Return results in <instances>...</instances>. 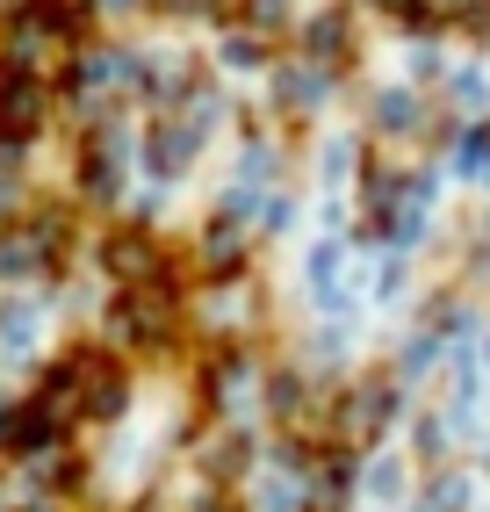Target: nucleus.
Returning <instances> with one entry per match:
<instances>
[{
	"label": "nucleus",
	"mask_w": 490,
	"mask_h": 512,
	"mask_svg": "<svg viewBox=\"0 0 490 512\" xmlns=\"http://www.w3.org/2000/svg\"><path fill=\"white\" fill-rule=\"evenodd\" d=\"M130 166H137V130L123 109H101L94 123L73 130V174H65V195L80 210H123L130 195Z\"/></svg>",
	"instance_id": "obj_1"
},
{
	"label": "nucleus",
	"mask_w": 490,
	"mask_h": 512,
	"mask_svg": "<svg viewBox=\"0 0 490 512\" xmlns=\"http://www.w3.org/2000/svg\"><path fill=\"white\" fill-rule=\"evenodd\" d=\"M73 375H80V426H116L130 412V361L116 347H101V339H80L73 347Z\"/></svg>",
	"instance_id": "obj_2"
},
{
	"label": "nucleus",
	"mask_w": 490,
	"mask_h": 512,
	"mask_svg": "<svg viewBox=\"0 0 490 512\" xmlns=\"http://www.w3.org/2000/svg\"><path fill=\"white\" fill-rule=\"evenodd\" d=\"M209 145V130H195L181 109H166V116H145V130H137V174L159 181V188H181L195 174V159Z\"/></svg>",
	"instance_id": "obj_3"
},
{
	"label": "nucleus",
	"mask_w": 490,
	"mask_h": 512,
	"mask_svg": "<svg viewBox=\"0 0 490 512\" xmlns=\"http://www.w3.org/2000/svg\"><path fill=\"white\" fill-rule=\"evenodd\" d=\"M58 116V94L44 73H15V65H0V138L15 145H44V130Z\"/></svg>",
	"instance_id": "obj_4"
},
{
	"label": "nucleus",
	"mask_w": 490,
	"mask_h": 512,
	"mask_svg": "<svg viewBox=\"0 0 490 512\" xmlns=\"http://www.w3.org/2000/svg\"><path fill=\"white\" fill-rule=\"evenodd\" d=\"M58 440H65V426L29 390L22 397H0V455H8V462H37L44 448H58Z\"/></svg>",
	"instance_id": "obj_5"
},
{
	"label": "nucleus",
	"mask_w": 490,
	"mask_h": 512,
	"mask_svg": "<svg viewBox=\"0 0 490 512\" xmlns=\"http://www.w3.org/2000/svg\"><path fill=\"white\" fill-rule=\"evenodd\" d=\"M267 109L274 116H310L318 101H332V73L325 65H310V58H289V65H267Z\"/></svg>",
	"instance_id": "obj_6"
},
{
	"label": "nucleus",
	"mask_w": 490,
	"mask_h": 512,
	"mask_svg": "<svg viewBox=\"0 0 490 512\" xmlns=\"http://www.w3.org/2000/svg\"><path fill=\"white\" fill-rule=\"evenodd\" d=\"M390 412H397V390H390V383L346 390V404H339V440H346V448H354V440H375L382 426H390Z\"/></svg>",
	"instance_id": "obj_7"
},
{
	"label": "nucleus",
	"mask_w": 490,
	"mask_h": 512,
	"mask_svg": "<svg viewBox=\"0 0 490 512\" xmlns=\"http://www.w3.org/2000/svg\"><path fill=\"white\" fill-rule=\"evenodd\" d=\"M296 58H310V65H325V73H339V65L354 58V22H346V8L310 15V22H303V44H296Z\"/></svg>",
	"instance_id": "obj_8"
},
{
	"label": "nucleus",
	"mask_w": 490,
	"mask_h": 512,
	"mask_svg": "<svg viewBox=\"0 0 490 512\" xmlns=\"http://www.w3.org/2000/svg\"><path fill=\"white\" fill-rule=\"evenodd\" d=\"M37 339H44V311L29 296L15 303H0V354H8L15 368H29V354H37Z\"/></svg>",
	"instance_id": "obj_9"
},
{
	"label": "nucleus",
	"mask_w": 490,
	"mask_h": 512,
	"mask_svg": "<svg viewBox=\"0 0 490 512\" xmlns=\"http://www.w3.org/2000/svg\"><path fill=\"white\" fill-rule=\"evenodd\" d=\"M245 462H253V433H238V426H224V433L202 448V476H209V484H231V476H245Z\"/></svg>",
	"instance_id": "obj_10"
},
{
	"label": "nucleus",
	"mask_w": 490,
	"mask_h": 512,
	"mask_svg": "<svg viewBox=\"0 0 490 512\" xmlns=\"http://www.w3.org/2000/svg\"><path fill=\"white\" fill-rule=\"evenodd\" d=\"M217 65H231V73H267V44L253 37L245 22H224V37H217Z\"/></svg>",
	"instance_id": "obj_11"
},
{
	"label": "nucleus",
	"mask_w": 490,
	"mask_h": 512,
	"mask_svg": "<svg viewBox=\"0 0 490 512\" xmlns=\"http://www.w3.org/2000/svg\"><path fill=\"white\" fill-rule=\"evenodd\" d=\"M375 123H382V130H411V123H418V101H411L404 87L375 94Z\"/></svg>",
	"instance_id": "obj_12"
},
{
	"label": "nucleus",
	"mask_w": 490,
	"mask_h": 512,
	"mask_svg": "<svg viewBox=\"0 0 490 512\" xmlns=\"http://www.w3.org/2000/svg\"><path fill=\"white\" fill-rule=\"evenodd\" d=\"M137 512H145V505H137Z\"/></svg>",
	"instance_id": "obj_13"
}]
</instances>
